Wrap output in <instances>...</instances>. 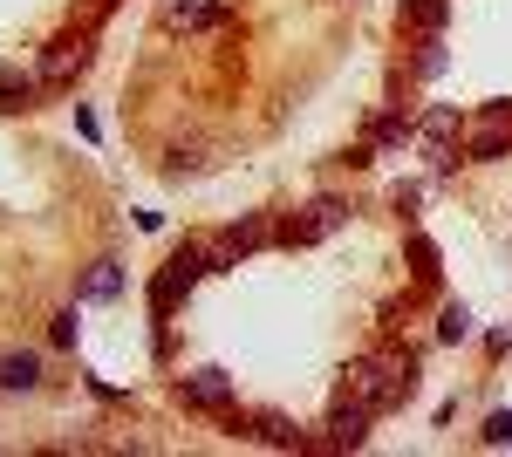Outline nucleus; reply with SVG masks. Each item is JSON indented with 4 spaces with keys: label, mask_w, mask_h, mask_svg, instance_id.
Listing matches in <instances>:
<instances>
[{
    "label": "nucleus",
    "mask_w": 512,
    "mask_h": 457,
    "mask_svg": "<svg viewBox=\"0 0 512 457\" xmlns=\"http://www.w3.org/2000/svg\"><path fill=\"white\" fill-rule=\"evenodd\" d=\"M506 144H512V130H506V123H492L485 137H472V157H499Z\"/></svg>",
    "instance_id": "ddd939ff"
},
{
    "label": "nucleus",
    "mask_w": 512,
    "mask_h": 457,
    "mask_svg": "<svg viewBox=\"0 0 512 457\" xmlns=\"http://www.w3.org/2000/svg\"><path fill=\"white\" fill-rule=\"evenodd\" d=\"M41 389V355L35 348H0V396H35Z\"/></svg>",
    "instance_id": "39448f33"
},
{
    "label": "nucleus",
    "mask_w": 512,
    "mask_h": 457,
    "mask_svg": "<svg viewBox=\"0 0 512 457\" xmlns=\"http://www.w3.org/2000/svg\"><path fill=\"white\" fill-rule=\"evenodd\" d=\"M342 219H349V205H342V198H315L301 219H287V226H280V246H315V239H328Z\"/></svg>",
    "instance_id": "7ed1b4c3"
},
{
    "label": "nucleus",
    "mask_w": 512,
    "mask_h": 457,
    "mask_svg": "<svg viewBox=\"0 0 512 457\" xmlns=\"http://www.w3.org/2000/svg\"><path fill=\"white\" fill-rule=\"evenodd\" d=\"M260 239H267V219H246V226H233V232H226V260H233V253H253Z\"/></svg>",
    "instance_id": "9d476101"
},
{
    "label": "nucleus",
    "mask_w": 512,
    "mask_h": 457,
    "mask_svg": "<svg viewBox=\"0 0 512 457\" xmlns=\"http://www.w3.org/2000/svg\"><path fill=\"white\" fill-rule=\"evenodd\" d=\"M48 335H55V348H76V307H62V314H55V328H48Z\"/></svg>",
    "instance_id": "dca6fc26"
},
{
    "label": "nucleus",
    "mask_w": 512,
    "mask_h": 457,
    "mask_svg": "<svg viewBox=\"0 0 512 457\" xmlns=\"http://www.w3.org/2000/svg\"><path fill=\"white\" fill-rule=\"evenodd\" d=\"M117 287H123L117 260H96V273H89V280H82V294H89V301H110V294H117Z\"/></svg>",
    "instance_id": "1a4fd4ad"
},
{
    "label": "nucleus",
    "mask_w": 512,
    "mask_h": 457,
    "mask_svg": "<svg viewBox=\"0 0 512 457\" xmlns=\"http://www.w3.org/2000/svg\"><path fill=\"white\" fill-rule=\"evenodd\" d=\"M485 444H512V417H492V423H485Z\"/></svg>",
    "instance_id": "f3484780"
},
{
    "label": "nucleus",
    "mask_w": 512,
    "mask_h": 457,
    "mask_svg": "<svg viewBox=\"0 0 512 457\" xmlns=\"http://www.w3.org/2000/svg\"><path fill=\"white\" fill-rule=\"evenodd\" d=\"M444 14H451V0H403V28L437 35V28H444Z\"/></svg>",
    "instance_id": "423d86ee"
},
{
    "label": "nucleus",
    "mask_w": 512,
    "mask_h": 457,
    "mask_svg": "<svg viewBox=\"0 0 512 457\" xmlns=\"http://www.w3.org/2000/svg\"><path fill=\"white\" fill-rule=\"evenodd\" d=\"M369 417H376V410H369L362 396H342V403L328 410V444H335V451H355V444L369 437Z\"/></svg>",
    "instance_id": "20e7f679"
},
{
    "label": "nucleus",
    "mask_w": 512,
    "mask_h": 457,
    "mask_svg": "<svg viewBox=\"0 0 512 457\" xmlns=\"http://www.w3.org/2000/svg\"><path fill=\"white\" fill-rule=\"evenodd\" d=\"M410 389H417V355H410V348H403V355H376V362H362V369H355V396H362L376 417L396 410Z\"/></svg>",
    "instance_id": "f257e3e1"
},
{
    "label": "nucleus",
    "mask_w": 512,
    "mask_h": 457,
    "mask_svg": "<svg viewBox=\"0 0 512 457\" xmlns=\"http://www.w3.org/2000/svg\"><path fill=\"white\" fill-rule=\"evenodd\" d=\"M178 403L185 410H212V417H233V376H219V369L178 376Z\"/></svg>",
    "instance_id": "f03ea898"
},
{
    "label": "nucleus",
    "mask_w": 512,
    "mask_h": 457,
    "mask_svg": "<svg viewBox=\"0 0 512 457\" xmlns=\"http://www.w3.org/2000/svg\"><path fill=\"white\" fill-rule=\"evenodd\" d=\"M28 96H35V76H21V69H0V110H28Z\"/></svg>",
    "instance_id": "0eeeda50"
},
{
    "label": "nucleus",
    "mask_w": 512,
    "mask_h": 457,
    "mask_svg": "<svg viewBox=\"0 0 512 457\" xmlns=\"http://www.w3.org/2000/svg\"><path fill=\"white\" fill-rule=\"evenodd\" d=\"M444 69V41L437 35H424V55H417V76H437Z\"/></svg>",
    "instance_id": "2eb2a0df"
},
{
    "label": "nucleus",
    "mask_w": 512,
    "mask_h": 457,
    "mask_svg": "<svg viewBox=\"0 0 512 457\" xmlns=\"http://www.w3.org/2000/svg\"><path fill=\"white\" fill-rule=\"evenodd\" d=\"M260 437H267V444H301V430L287 417H260Z\"/></svg>",
    "instance_id": "4468645a"
},
{
    "label": "nucleus",
    "mask_w": 512,
    "mask_h": 457,
    "mask_svg": "<svg viewBox=\"0 0 512 457\" xmlns=\"http://www.w3.org/2000/svg\"><path fill=\"white\" fill-rule=\"evenodd\" d=\"M171 21H185V28H212V21H219V7H212V0H178V7H171Z\"/></svg>",
    "instance_id": "9b49d317"
},
{
    "label": "nucleus",
    "mask_w": 512,
    "mask_h": 457,
    "mask_svg": "<svg viewBox=\"0 0 512 457\" xmlns=\"http://www.w3.org/2000/svg\"><path fill=\"white\" fill-rule=\"evenodd\" d=\"M82 62H89V48H82V41H55V55H48V82L76 76Z\"/></svg>",
    "instance_id": "6e6552de"
},
{
    "label": "nucleus",
    "mask_w": 512,
    "mask_h": 457,
    "mask_svg": "<svg viewBox=\"0 0 512 457\" xmlns=\"http://www.w3.org/2000/svg\"><path fill=\"white\" fill-rule=\"evenodd\" d=\"M437 335H444V342H465V335H472V314L451 301V307H444V321H437Z\"/></svg>",
    "instance_id": "f8f14e48"
}]
</instances>
